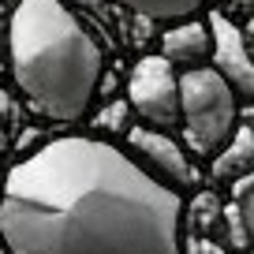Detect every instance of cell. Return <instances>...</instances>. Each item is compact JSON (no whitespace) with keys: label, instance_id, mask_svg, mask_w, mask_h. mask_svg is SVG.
<instances>
[{"label":"cell","instance_id":"obj_4","mask_svg":"<svg viewBox=\"0 0 254 254\" xmlns=\"http://www.w3.org/2000/svg\"><path fill=\"white\" fill-rule=\"evenodd\" d=\"M127 109L138 120H146V127H176L180 124V71L165 56L150 53L131 67L127 75Z\"/></svg>","mask_w":254,"mask_h":254},{"label":"cell","instance_id":"obj_7","mask_svg":"<svg viewBox=\"0 0 254 254\" xmlns=\"http://www.w3.org/2000/svg\"><path fill=\"white\" fill-rule=\"evenodd\" d=\"M172 67H202L209 60V26L202 15L180 19V23H168L161 34V53Z\"/></svg>","mask_w":254,"mask_h":254},{"label":"cell","instance_id":"obj_6","mask_svg":"<svg viewBox=\"0 0 254 254\" xmlns=\"http://www.w3.org/2000/svg\"><path fill=\"white\" fill-rule=\"evenodd\" d=\"M206 26H209V64H213V71L232 86V94L239 101H247L254 94V64H251V49H247V34L224 11H209Z\"/></svg>","mask_w":254,"mask_h":254},{"label":"cell","instance_id":"obj_11","mask_svg":"<svg viewBox=\"0 0 254 254\" xmlns=\"http://www.w3.org/2000/svg\"><path fill=\"white\" fill-rule=\"evenodd\" d=\"M94 124L101 127V131H127V127H131V109H127V101H112L109 109L97 112Z\"/></svg>","mask_w":254,"mask_h":254},{"label":"cell","instance_id":"obj_13","mask_svg":"<svg viewBox=\"0 0 254 254\" xmlns=\"http://www.w3.org/2000/svg\"><path fill=\"white\" fill-rule=\"evenodd\" d=\"M183 254H228V247L213 243L209 236H194L190 243H183Z\"/></svg>","mask_w":254,"mask_h":254},{"label":"cell","instance_id":"obj_2","mask_svg":"<svg viewBox=\"0 0 254 254\" xmlns=\"http://www.w3.org/2000/svg\"><path fill=\"white\" fill-rule=\"evenodd\" d=\"M8 64L30 112L79 124L105 79V53L64 0H19L8 23Z\"/></svg>","mask_w":254,"mask_h":254},{"label":"cell","instance_id":"obj_15","mask_svg":"<svg viewBox=\"0 0 254 254\" xmlns=\"http://www.w3.org/2000/svg\"><path fill=\"white\" fill-rule=\"evenodd\" d=\"M228 8L239 11V15H247V11H251V0H228Z\"/></svg>","mask_w":254,"mask_h":254},{"label":"cell","instance_id":"obj_10","mask_svg":"<svg viewBox=\"0 0 254 254\" xmlns=\"http://www.w3.org/2000/svg\"><path fill=\"white\" fill-rule=\"evenodd\" d=\"M120 8L135 11L138 19L146 23H180V19H190V15H202L209 0H116Z\"/></svg>","mask_w":254,"mask_h":254},{"label":"cell","instance_id":"obj_3","mask_svg":"<svg viewBox=\"0 0 254 254\" xmlns=\"http://www.w3.org/2000/svg\"><path fill=\"white\" fill-rule=\"evenodd\" d=\"M180 124L194 153L213 157L239 127V97L213 67L180 71Z\"/></svg>","mask_w":254,"mask_h":254},{"label":"cell","instance_id":"obj_8","mask_svg":"<svg viewBox=\"0 0 254 254\" xmlns=\"http://www.w3.org/2000/svg\"><path fill=\"white\" fill-rule=\"evenodd\" d=\"M251 172H254V135H251L247 124H239L236 131H232V138L213 153L209 176H213V183H221V187H232L236 180H247Z\"/></svg>","mask_w":254,"mask_h":254},{"label":"cell","instance_id":"obj_1","mask_svg":"<svg viewBox=\"0 0 254 254\" xmlns=\"http://www.w3.org/2000/svg\"><path fill=\"white\" fill-rule=\"evenodd\" d=\"M0 243L8 254H183V198L120 146L64 135L4 172Z\"/></svg>","mask_w":254,"mask_h":254},{"label":"cell","instance_id":"obj_14","mask_svg":"<svg viewBox=\"0 0 254 254\" xmlns=\"http://www.w3.org/2000/svg\"><path fill=\"white\" fill-rule=\"evenodd\" d=\"M8 146H11V135H8V127H4V116H0V157L8 153Z\"/></svg>","mask_w":254,"mask_h":254},{"label":"cell","instance_id":"obj_12","mask_svg":"<svg viewBox=\"0 0 254 254\" xmlns=\"http://www.w3.org/2000/svg\"><path fill=\"white\" fill-rule=\"evenodd\" d=\"M217 217H221V206H217L213 194H202L198 202H194V228L198 232H209L217 224Z\"/></svg>","mask_w":254,"mask_h":254},{"label":"cell","instance_id":"obj_5","mask_svg":"<svg viewBox=\"0 0 254 254\" xmlns=\"http://www.w3.org/2000/svg\"><path fill=\"white\" fill-rule=\"evenodd\" d=\"M127 157L135 161L146 176H153L157 183L180 190L194 183V168H190V157L183 153L180 142L168 138V131H157V127H127Z\"/></svg>","mask_w":254,"mask_h":254},{"label":"cell","instance_id":"obj_9","mask_svg":"<svg viewBox=\"0 0 254 254\" xmlns=\"http://www.w3.org/2000/svg\"><path fill=\"white\" fill-rule=\"evenodd\" d=\"M228 194V206H221L224 217V232H228V247L232 251H247L254 236V180H236Z\"/></svg>","mask_w":254,"mask_h":254},{"label":"cell","instance_id":"obj_16","mask_svg":"<svg viewBox=\"0 0 254 254\" xmlns=\"http://www.w3.org/2000/svg\"><path fill=\"white\" fill-rule=\"evenodd\" d=\"M0 254H8V247H4V243H0Z\"/></svg>","mask_w":254,"mask_h":254}]
</instances>
